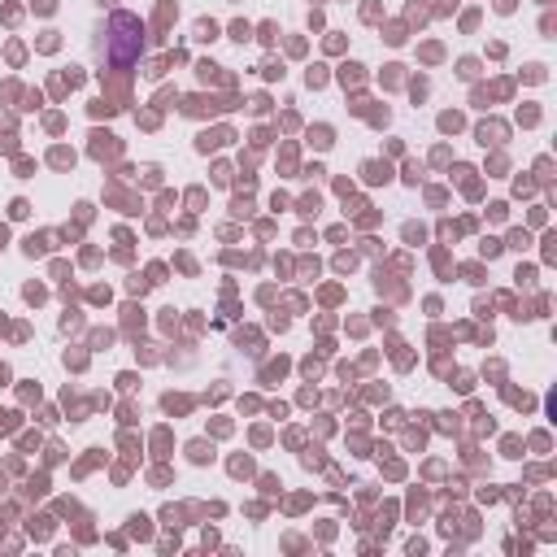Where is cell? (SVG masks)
<instances>
[{"mask_svg": "<svg viewBox=\"0 0 557 557\" xmlns=\"http://www.w3.org/2000/svg\"><path fill=\"white\" fill-rule=\"evenodd\" d=\"M139 48H144V22L135 13H113L109 17V61L126 65L139 57Z\"/></svg>", "mask_w": 557, "mask_h": 557, "instance_id": "obj_1", "label": "cell"}]
</instances>
